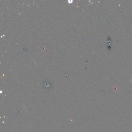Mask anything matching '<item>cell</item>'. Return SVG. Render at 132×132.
Wrapping results in <instances>:
<instances>
[]
</instances>
